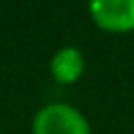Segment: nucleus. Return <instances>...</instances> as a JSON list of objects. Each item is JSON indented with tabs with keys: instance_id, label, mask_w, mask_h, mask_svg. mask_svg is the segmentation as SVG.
Here are the masks:
<instances>
[{
	"instance_id": "obj_1",
	"label": "nucleus",
	"mask_w": 134,
	"mask_h": 134,
	"mask_svg": "<svg viewBox=\"0 0 134 134\" xmlns=\"http://www.w3.org/2000/svg\"><path fill=\"white\" fill-rule=\"evenodd\" d=\"M31 134H92V125L78 107L56 100L34 114Z\"/></svg>"
},
{
	"instance_id": "obj_2",
	"label": "nucleus",
	"mask_w": 134,
	"mask_h": 134,
	"mask_svg": "<svg viewBox=\"0 0 134 134\" xmlns=\"http://www.w3.org/2000/svg\"><path fill=\"white\" fill-rule=\"evenodd\" d=\"M90 18L100 31L127 34L134 31V0H94L90 2Z\"/></svg>"
},
{
	"instance_id": "obj_3",
	"label": "nucleus",
	"mask_w": 134,
	"mask_h": 134,
	"mask_svg": "<svg viewBox=\"0 0 134 134\" xmlns=\"http://www.w3.org/2000/svg\"><path fill=\"white\" fill-rule=\"evenodd\" d=\"M85 74V54L76 45H65L49 58V76L58 85H74Z\"/></svg>"
}]
</instances>
